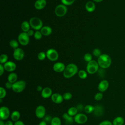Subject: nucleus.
<instances>
[{"label": "nucleus", "mask_w": 125, "mask_h": 125, "mask_svg": "<svg viewBox=\"0 0 125 125\" xmlns=\"http://www.w3.org/2000/svg\"><path fill=\"white\" fill-rule=\"evenodd\" d=\"M38 125H47V123H46L45 121H44L43 120V121H41V122Z\"/></svg>", "instance_id": "3c124183"}, {"label": "nucleus", "mask_w": 125, "mask_h": 125, "mask_svg": "<svg viewBox=\"0 0 125 125\" xmlns=\"http://www.w3.org/2000/svg\"><path fill=\"white\" fill-rule=\"evenodd\" d=\"M30 23L27 21H25L21 23V28L23 32H27L30 30Z\"/></svg>", "instance_id": "b1692460"}, {"label": "nucleus", "mask_w": 125, "mask_h": 125, "mask_svg": "<svg viewBox=\"0 0 125 125\" xmlns=\"http://www.w3.org/2000/svg\"><path fill=\"white\" fill-rule=\"evenodd\" d=\"M6 95V91L5 89L2 87H0V99H3Z\"/></svg>", "instance_id": "e433bc0d"}, {"label": "nucleus", "mask_w": 125, "mask_h": 125, "mask_svg": "<svg viewBox=\"0 0 125 125\" xmlns=\"http://www.w3.org/2000/svg\"><path fill=\"white\" fill-rule=\"evenodd\" d=\"M20 116H21L20 113L18 111L15 110L12 112V113H11V119L12 121H14L15 122L19 120Z\"/></svg>", "instance_id": "393cba45"}, {"label": "nucleus", "mask_w": 125, "mask_h": 125, "mask_svg": "<svg viewBox=\"0 0 125 125\" xmlns=\"http://www.w3.org/2000/svg\"><path fill=\"white\" fill-rule=\"evenodd\" d=\"M112 123L113 125H124L125 120L122 116H117L113 119Z\"/></svg>", "instance_id": "412c9836"}, {"label": "nucleus", "mask_w": 125, "mask_h": 125, "mask_svg": "<svg viewBox=\"0 0 125 125\" xmlns=\"http://www.w3.org/2000/svg\"><path fill=\"white\" fill-rule=\"evenodd\" d=\"M83 59L85 62H88L92 60V55L90 53H86L84 54V55L83 56Z\"/></svg>", "instance_id": "72a5a7b5"}, {"label": "nucleus", "mask_w": 125, "mask_h": 125, "mask_svg": "<svg viewBox=\"0 0 125 125\" xmlns=\"http://www.w3.org/2000/svg\"><path fill=\"white\" fill-rule=\"evenodd\" d=\"M99 65L97 61L92 60L88 62L86 65L87 72L90 74H93L97 72L99 69Z\"/></svg>", "instance_id": "20e7f679"}, {"label": "nucleus", "mask_w": 125, "mask_h": 125, "mask_svg": "<svg viewBox=\"0 0 125 125\" xmlns=\"http://www.w3.org/2000/svg\"><path fill=\"white\" fill-rule=\"evenodd\" d=\"M12 86H13V83H10L9 82H7L5 83V87L7 89H11V88H12Z\"/></svg>", "instance_id": "79ce46f5"}, {"label": "nucleus", "mask_w": 125, "mask_h": 125, "mask_svg": "<svg viewBox=\"0 0 125 125\" xmlns=\"http://www.w3.org/2000/svg\"><path fill=\"white\" fill-rule=\"evenodd\" d=\"M74 121L78 124H83L87 121V116L83 113H78L74 117Z\"/></svg>", "instance_id": "9d476101"}, {"label": "nucleus", "mask_w": 125, "mask_h": 125, "mask_svg": "<svg viewBox=\"0 0 125 125\" xmlns=\"http://www.w3.org/2000/svg\"><path fill=\"white\" fill-rule=\"evenodd\" d=\"M76 108H77L78 111H82L83 110H84V107H83V105L82 104H79L77 105V106H76Z\"/></svg>", "instance_id": "37998d69"}, {"label": "nucleus", "mask_w": 125, "mask_h": 125, "mask_svg": "<svg viewBox=\"0 0 125 125\" xmlns=\"http://www.w3.org/2000/svg\"><path fill=\"white\" fill-rule=\"evenodd\" d=\"M109 87V82L106 80H103L101 81L98 85V89L101 92H104Z\"/></svg>", "instance_id": "ddd939ff"}, {"label": "nucleus", "mask_w": 125, "mask_h": 125, "mask_svg": "<svg viewBox=\"0 0 125 125\" xmlns=\"http://www.w3.org/2000/svg\"><path fill=\"white\" fill-rule=\"evenodd\" d=\"M42 89H43V88H42V86H41V85H38V86H37V90L38 91H42Z\"/></svg>", "instance_id": "8fccbe9b"}, {"label": "nucleus", "mask_w": 125, "mask_h": 125, "mask_svg": "<svg viewBox=\"0 0 125 125\" xmlns=\"http://www.w3.org/2000/svg\"><path fill=\"white\" fill-rule=\"evenodd\" d=\"M5 125H14V124L11 121H7L5 122Z\"/></svg>", "instance_id": "09e8293b"}, {"label": "nucleus", "mask_w": 125, "mask_h": 125, "mask_svg": "<svg viewBox=\"0 0 125 125\" xmlns=\"http://www.w3.org/2000/svg\"><path fill=\"white\" fill-rule=\"evenodd\" d=\"M40 31L42 35L46 36L51 34L52 32V29L49 26H44L41 28Z\"/></svg>", "instance_id": "6ab92c4d"}, {"label": "nucleus", "mask_w": 125, "mask_h": 125, "mask_svg": "<svg viewBox=\"0 0 125 125\" xmlns=\"http://www.w3.org/2000/svg\"><path fill=\"white\" fill-rule=\"evenodd\" d=\"M24 56V51L21 48H17L14 49L13 52L14 58L17 61H21L23 59Z\"/></svg>", "instance_id": "f8f14e48"}, {"label": "nucleus", "mask_w": 125, "mask_h": 125, "mask_svg": "<svg viewBox=\"0 0 125 125\" xmlns=\"http://www.w3.org/2000/svg\"><path fill=\"white\" fill-rule=\"evenodd\" d=\"M78 110L77 109V108H76V107H70L68 110H67V113L68 115H69L70 116L73 117V116H75L76 114H78Z\"/></svg>", "instance_id": "bb28decb"}, {"label": "nucleus", "mask_w": 125, "mask_h": 125, "mask_svg": "<svg viewBox=\"0 0 125 125\" xmlns=\"http://www.w3.org/2000/svg\"><path fill=\"white\" fill-rule=\"evenodd\" d=\"M93 54L94 55V56H95V57H99L100 56H101L102 55L101 54V51L100 49L99 48H95L93 50Z\"/></svg>", "instance_id": "4c0bfd02"}, {"label": "nucleus", "mask_w": 125, "mask_h": 125, "mask_svg": "<svg viewBox=\"0 0 125 125\" xmlns=\"http://www.w3.org/2000/svg\"><path fill=\"white\" fill-rule=\"evenodd\" d=\"M17 79H18V76L17 74L14 72L10 73L7 77L8 82H9L12 83H14L17 82Z\"/></svg>", "instance_id": "5701e85b"}, {"label": "nucleus", "mask_w": 125, "mask_h": 125, "mask_svg": "<svg viewBox=\"0 0 125 125\" xmlns=\"http://www.w3.org/2000/svg\"><path fill=\"white\" fill-rule=\"evenodd\" d=\"M46 113L45 107L42 105H38L35 109V115L36 117L39 119H42L44 117Z\"/></svg>", "instance_id": "9b49d317"}, {"label": "nucleus", "mask_w": 125, "mask_h": 125, "mask_svg": "<svg viewBox=\"0 0 125 125\" xmlns=\"http://www.w3.org/2000/svg\"><path fill=\"white\" fill-rule=\"evenodd\" d=\"M95 109V106L90 104H87L84 108V111L86 113L90 114L93 112Z\"/></svg>", "instance_id": "cd10ccee"}, {"label": "nucleus", "mask_w": 125, "mask_h": 125, "mask_svg": "<svg viewBox=\"0 0 125 125\" xmlns=\"http://www.w3.org/2000/svg\"><path fill=\"white\" fill-rule=\"evenodd\" d=\"M51 99L52 102L55 104L62 103L63 100L62 95L58 93H55L52 94L51 97Z\"/></svg>", "instance_id": "dca6fc26"}, {"label": "nucleus", "mask_w": 125, "mask_h": 125, "mask_svg": "<svg viewBox=\"0 0 125 125\" xmlns=\"http://www.w3.org/2000/svg\"><path fill=\"white\" fill-rule=\"evenodd\" d=\"M78 73V68L77 66L73 63H71L68 64L63 72V75L64 78L68 79L73 77Z\"/></svg>", "instance_id": "f03ea898"}, {"label": "nucleus", "mask_w": 125, "mask_h": 125, "mask_svg": "<svg viewBox=\"0 0 125 125\" xmlns=\"http://www.w3.org/2000/svg\"><path fill=\"white\" fill-rule=\"evenodd\" d=\"M9 109L5 106H2L0 108V119L1 120H5L10 116Z\"/></svg>", "instance_id": "1a4fd4ad"}, {"label": "nucleus", "mask_w": 125, "mask_h": 125, "mask_svg": "<svg viewBox=\"0 0 125 125\" xmlns=\"http://www.w3.org/2000/svg\"><path fill=\"white\" fill-rule=\"evenodd\" d=\"M65 66L64 64L61 62H57L54 64L53 66V70L57 73H61L63 72L65 68Z\"/></svg>", "instance_id": "2eb2a0df"}, {"label": "nucleus", "mask_w": 125, "mask_h": 125, "mask_svg": "<svg viewBox=\"0 0 125 125\" xmlns=\"http://www.w3.org/2000/svg\"><path fill=\"white\" fill-rule=\"evenodd\" d=\"M38 59L40 61H43L44 60L45 58L46 57V53L44 52H40L38 54Z\"/></svg>", "instance_id": "473e14b6"}, {"label": "nucleus", "mask_w": 125, "mask_h": 125, "mask_svg": "<svg viewBox=\"0 0 125 125\" xmlns=\"http://www.w3.org/2000/svg\"><path fill=\"white\" fill-rule=\"evenodd\" d=\"M18 42L23 46L27 45L29 42V36L26 32L21 33L18 36Z\"/></svg>", "instance_id": "6e6552de"}, {"label": "nucleus", "mask_w": 125, "mask_h": 125, "mask_svg": "<svg viewBox=\"0 0 125 125\" xmlns=\"http://www.w3.org/2000/svg\"><path fill=\"white\" fill-rule=\"evenodd\" d=\"M4 66L2 65V64H0V76H2L4 72Z\"/></svg>", "instance_id": "c03bdc74"}, {"label": "nucleus", "mask_w": 125, "mask_h": 125, "mask_svg": "<svg viewBox=\"0 0 125 125\" xmlns=\"http://www.w3.org/2000/svg\"><path fill=\"white\" fill-rule=\"evenodd\" d=\"M124 125H125V124H124Z\"/></svg>", "instance_id": "5fc2aeb1"}, {"label": "nucleus", "mask_w": 125, "mask_h": 125, "mask_svg": "<svg viewBox=\"0 0 125 125\" xmlns=\"http://www.w3.org/2000/svg\"><path fill=\"white\" fill-rule=\"evenodd\" d=\"M62 97L63 98V100H70L72 97V95L70 92H65L62 95Z\"/></svg>", "instance_id": "f704fd0d"}, {"label": "nucleus", "mask_w": 125, "mask_h": 125, "mask_svg": "<svg viewBox=\"0 0 125 125\" xmlns=\"http://www.w3.org/2000/svg\"><path fill=\"white\" fill-rule=\"evenodd\" d=\"M26 83L24 81L20 80L13 83L12 90L16 93H20L24 90Z\"/></svg>", "instance_id": "39448f33"}, {"label": "nucleus", "mask_w": 125, "mask_h": 125, "mask_svg": "<svg viewBox=\"0 0 125 125\" xmlns=\"http://www.w3.org/2000/svg\"><path fill=\"white\" fill-rule=\"evenodd\" d=\"M99 125H113L112 123L109 120H104L101 122Z\"/></svg>", "instance_id": "a19ab883"}, {"label": "nucleus", "mask_w": 125, "mask_h": 125, "mask_svg": "<svg viewBox=\"0 0 125 125\" xmlns=\"http://www.w3.org/2000/svg\"><path fill=\"white\" fill-rule=\"evenodd\" d=\"M4 69L8 72H12L15 70L16 69V63L11 61H8L6 63L4 64Z\"/></svg>", "instance_id": "4468645a"}, {"label": "nucleus", "mask_w": 125, "mask_h": 125, "mask_svg": "<svg viewBox=\"0 0 125 125\" xmlns=\"http://www.w3.org/2000/svg\"><path fill=\"white\" fill-rule=\"evenodd\" d=\"M14 125H25L23 122H22L21 121L19 120L18 121L15 122L14 124Z\"/></svg>", "instance_id": "a18cd8bd"}, {"label": "nucleus", "mask_w": 125, "mask_h": 125, "mask_svg": "<svg viewBox=\"0 0 125 125\" xmlns=\"http://www.w3.org/2000/svg\"><path fill=\"white\" fill-rule=\"evenodd\" d=\"M67 8L66 5L61 4L58 5L55 9V13L56 15L59 17L64 16L67 13Z\"/></svg>", "instance_id": "423d86ee"}, {"label": "nucleus", "mask_w": 125, "mask_h": 125, "mask_svg": "<svg viewBox=\"0 0 125 125\" xmlns=\"http://www.w3.org/2000/svg\"><path fill=\"white\" fill-rule=\"evenodd\" d=\"M46 54L47 59L52 62L56 61L58 59L59 54L58 52L53 48H50L47 50L46 52Z\"/></svg>", "instance_id": "0eeeda50"}, {"label": "nucleus", "mask_w": 125, "mask_h": 125, "mask_svg": "<svg viewBox=\"0 0 125 125\" xmlns=\"http://www.w3.org/2000/svg\"><path fill=\"white\" fill-rule=\"evenodd\" d=\"M9 45L11 47L15 49L18 48L19 46V42L15 40H12L9 42Z\"/></svg>", "instance_id": "c756f323"}, {"label": "nucleus", "mask_w": 125, "mask_h": 125, "mask_svg": "<svg viewBox=\"0 0 125 125\" xmlns=\"http://www.w3.org/2000/svg\"><path fill=\"white\" fill-rule=\"evenodd\" d=\"M62 117L65 120L66 123L68 124H71L73 121H74V118L72 116L68 115L67 113H64L62 115Z\"/></svg>", "instance_id": "a878e982"}, {"label": "nucleus", "mask_w": 125, "mask_h": 125, "mask_svg": "<svg viewBox=\"0 0 125 125\" xmlns=\"http://www.w3.org/2000/svg\"><path fill=\"white\" fill-rule=\"evenodd\" d=\"M8 56L6 54H3L2 55H0V64H3V63H6L8 60Z\"/></svg>", "instance_id": "2f4dec72"}, {"label": "nucleus", "mask_w": 125, "mask_h": 125, "mask_svg": "<svg viewBox=\"0 0 125 125\" xmlns=\"http://www.w3.org/2000/svg\"><path fill=\"white\" fill-rule=\"evenodd\" d=\"M99 66L103 69H106L110 67L112 60L110 56L107 54H102L98 58L97 61Z\"/></svg>", "instance_id": "f257e3e1"}, {"label": "nucleus", "mask_w": 125, "mask_h": 125, "mask_svg": "<svg viewBox=\"0 0 125 125\" xmlns=\"http://www.w3.org/2000/svg\"><path fill=\"white\" fill-rule=\"evenodd\" d=\"M0 125H5V123L3 121V120H0Z\"/></svg>", "instance_id": "603ef678"}, {"label": "nucleus", "mask_w": 125, "mask_h": 125, "mask_svg": "<svg viewBox=\"0 0 125 125\" xmlns=\"http://www.w3.org/2000/svg\"><path fill=\"white\" fill-rule=\"evenodd\" d=\"M29 22L31 28L36 31L41 30L43 27L42 21L38 17H34L31 18L30 19Z\"/></svg>", "instance_id": "7ed1b4c3"}, {"label": "nucleus", "mask_w": 125, "mask_h": 125, "mask_svg": "<svg viewBox=\"0 0 125 125\" xmlns=\"http://www.w3.org/2000/svg\"><path fill=\"white\" fill-rule=\"evenodd\" d=\"M52 118H51V117L50 116H46L44 121H45L46 123H48V122H51V120H52Z\"/></svg>", "instance_id": "49530a36"}, {"label": "nucleus", "mask_w": 125, "mask_h": 125, "mask_svg": "<svg viewBox=\"0 0 125 125\" xmlns=\"http://www.w3.org/2000/svg\"><path fill=\"white\" fill-rule=\"evenodd\" d=\"M93 0L96 2H102L103 0Z\"/></svg>", "instance_id": "864d4df0"}, {"label": "nucleus", "mask_w": 125, "mask_h": 125, "mask_svg": "<svg viewBox=\"0 0 125 125\" xmlns=\"http://www.w3.org/2000/svg\"><path fill=\"white\" fill-rule=\"evenodd\" d=\"M62 3L66 5V6H68L72 5L75 1V0H61Z\"/></svg>", "instance_id": "c9c22d12"}, {"label": "nucleus", "mask_w": 125, "mask_h": 125, "mask_svg": "<svg viewBox=\"0 0 125 125\" xmlns=\"http://www.w3.org/2000/svg\"></svg>", "instance_id": "6e6d98bb"}, {"label": "nucleus", "mask_w": 125, "mask_h": 125, "mask_svg": "<svg viewBox=\"0 0 125 125\" xmlns=\"http://www.w3.org/2000/svg\"><path fill=\"white\" fill-rule=\"evenodd\" d=\"M27 34H28V35L30 37V36H33V35H34V32L33 31V30H31L30 29L27 32H26Z\"/></svg>", "instance_id": "de8ad7c7"}, {"label": "nucleus", "mask_w": 125, "mask_h": 125, "mask_svg": "<svg viewBox=\"0 0 125 125\" xmlns=\"http://www.w3.org/2000/svg\"><path fill=\"white\" fill-rule=\"evenodd\" d=\"M78 76L80 78L82 79H85L87 76V74L85 71L83 70H81L78 71Z\"/></svg>", "instance_id": "7c9ffc66"}, {"label": "nucleus", "mask_w": 125, "mask_h": 125, "mask_svg": "<svg viewBox=\"0 0 125 125\" xmlns=\"http://www.w3.org/2000/svg\"><path fill=\"white\" fill-rule=\"evenodd\" d=\"M50 124L51 125H61V119L58 117H54L52 118Z\"/></svg>", "instance_id": "c85d7f7f"}, {"label": "nucleus", "mask_w": 125, "mask_h": 125, "mask_svg": "<svg viewBox=\"0 0 125 125\" xmlns=\"http://www.w3.org/2000/svg\"><path fill=\"white\" fill-rule=\"evenodd\" d=\"M46 5V0H37L34 4L35 8L37 10H42Z\"/></svg>", "instance_id": "a211bd4d"}, {"label": "nucleus", "mask_w": 125, "mask_h": 125, "mask_svg": "<svg viewBox=\"0 0 125 125\" xmlns=\"http://www.w3.org/2000/svg\"><path fill=\"white\" fill-rule=\"evenodd\" d=\"M103 112L104 109L102 106L100 105H97V106H95V109L93 111V113L95 116H100L103 115Z\"/></svg>", "instance_id": "4be33fe9"}, {"label": "nucleus", "mask_w": 125, "mask_h": 125, "mask_svg": "<svg viewBox=\"0 0 125 125\" xmlns=\"http://www.w3.org/2000/svg\"><path fill=\"white\" fill-rule=\"evenodd\" d=\"M103 94L102 93V92H98L94 96V99L95 100L98 101H100L101 100H102V99L103 98Z\"/></svg>", "instance_id": "ea45409f"}, {"label": "nucleus", "mask_w": 125, "mask_h": 125, "mask_svg": "<svg viewBox=\"0 0 125 125\" xmlns=\"http://www.w3.org/2000/svg\"><path fill=\"white\" fill-rule=\"evenodd\" d=\"M42 34L41 33V31L38 30V31H36L35 33H34V38L36 40H40L42 37Z\"/></svg>", "instance_id": "58836bf2"}, {"label": "nucleus", "mask_w": 125, "mask_h": 125, "mask_svg": "<svg viewBox=\"0 0 125 125\" xmlns=\"http://www.w3.org/2000/svg\"><path fill=\"white\" fill-rule=\"evenodd\" d=\"M85 9L88 12H92L95 10V3L91 1H87L85 5Z\"/></svg>", "instance_id": "aec40b11"}, {"label": "nucleus", "mask_w": 125, "mask_h": 125, "mask_svg": "<svg viewBox=\"0 0 125 125\" xmlns=\"http://www.w3.org/2000/svg\"><path fill=\"white\" fill-rule=\"evenodd\" d=\"M52 95V89L48 87H44L41 91V96L43 98L47 99L51 97Z\"/></svg>", "instance_id": "f3484780"}]
</instances>
